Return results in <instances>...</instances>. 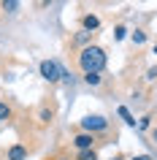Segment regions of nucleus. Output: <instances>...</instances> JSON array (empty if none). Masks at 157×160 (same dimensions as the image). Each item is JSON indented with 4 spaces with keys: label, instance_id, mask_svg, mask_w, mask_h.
<instances>
[{
    "label": "nucleus",
    "instance_id": "1",
    "mask_svg": "<svg viewBox=\"0 0 157 160\" xmlns=\"http://www.w3.org/2000/svg\"><path fill=\"white\" fill-rule=\"evenodd\" d=\"M79 68H81V73H103V68H106V52L90 43L87 49L79 52V57H76Z\"/></svg>",
    "mask_w": 157,
    "mask_h": 160
},
{
    "label": "nucleus",
    "instance_id": "2",
    "mask_svg": "<svg viewBox=\"0 0 157 160\" xmlns=\"http://www.w3.org/2000/svg\"><path fill=\"white\" fill-rule=\"evenodd\" d=\"M79 130H84V133H92V136H108V130H111V122H108L103 114H87V117L79 119Z\"/></svg>",
    "mask_w": 157,
    "mask_h": 160
},
{
    "label": "nucleus",
    "instance_id": "3",
    "mask_svg": "<svg viewBox=\"0 0 157 160\" xmlns=\"http://www.w3.org/2000/svg\"><path fill=\"white\" fill-rule=\"evenodd\" d=\"M38 71H41V76L49 82V84H57L60 79H62V68H60L57 60H41Z\"/></svg>",
    "mask_w": 157,
    "mask_h": 160
},
{
    "label": "nucleus",
    "instance_id": "4",
    "mask_svg": "<svg viewBox=\"0 0 157 160\" xmlns=\"http://www.w3.org/2000/svg\"><path fill=\"white\" fill-rule=\"evenodd\" d=\"M71 144H73V149H76V152H87V149H95V144H98V136L79 130V133L71 138Z\"/></svg>",
    "mask_w": 157,
    "mask_h": 160
},
{
    "label": "nucleus",
    "instance_id": "5",
    "mask_svg": "<svg viewBox=\"0 0 157 160\" xmlns=\"http://www.w3.org/2000/svg\"><path fill=\"white\" fill-rule=\"evenodd\" d=\"M27 155H30V149H27L25 144H14L6 152V160H27Z\"/></svg>",
    "mask_w": 157,
    "mask_h": 160
},
{
    "label": "nucleus",
    "instance_id": "6",
    "mask_svg": "<svg viewBox=\"0 0 157 160\" xmlns=\"http://www.w3.org/2000/svg\"><path fill=\"white\" fill-rule=\"evenodd\" d=\"M98 27H100V17L98 14H84L81 17V30L84 33H95Z\"/></svg>",
    "mask_w": 157,
    "mask_h": 160
},
{
    "label": "nucleus",
    "instance_id": "7",
    "mask_svg": "<svg viewBox=\"0 0 157 160\" xmlns=\"http://www.w3.org/2000/svg\"><path fill=\"white\" fill-rule=\"evenodd\" d=\"M14 119V106L8 101H0V122H11Z\"/></svg>",
    "mask_w": 157,
    "mask_h": 160
},
{
    "label": "nucleus",
    "instance_id": "8",
    "mask_svg": "<svg viewBox=\"0 0 157 160\" xmlns=\"http://www.w3.org/2000/svg\"><path fill=\"white\" fill-rule=\"evenodd\" d=\"M52 119H54V111H52L49 106H41V111H38V122H41V125H49Z\"/></svg>",
    "mask_w": 157,
    "mask_h": 160
},
{
    "label": "nucleus",
    "instance_id": "9",
    "mask_svg": "<svg viewBox=\"0 0 157 160\" xmlns=\"http://www.w3.org/2000/svg\"><path fill=\"white\" fill-rule=\"evenodd\" d=\"M119 117H122L130 128H138V119H135V117L130 114V109H127V106H119Z\"/></svg>",
    "mask_w": 157,
    "mask_h": 160
},
{
    "label": "nucleus",
    "instance_id": "10",
    "mask_svg": "<svg viewBox=\"0 0 157 160\" xmlns=\"http://www.w3.org/2000/svg\"><path fill=\"white\" fill-rule=\"evenodd\" d=\"M133 43H135V46L146 43V30H144V27H135V30H133Z\"/></svg>",
    "mask_w": 157,
    "mask_h": 160
},
{
    "label": "nucleus",
    "instance_id": "11",
    "mask_svg": "<svg viewBox=\"0 0 157 160\" xmlns=\"http://www.w3.org/2000/svg\"><path fill=\"white\" fill-rule=\"evenodd\" d=\"M84 82H87L90 87H100L103 84V76L100 73H84Z\"/></svg>",
    "mask_w": 157,
    "mask_h": 160
},
{
    "label": "nucleus",
    "instance_id": "12",
    "mask_svg": "<svg viewBox=\"0 0 157 160\" xmlns=\"http://www.w3.org/2000/svg\"><path fill=\"white\" fill-rule=\"evenodd\" d=\"M0 6H3V11H8V14H17L22 8V3H17V0H3Z\"/></svg>",
    "mask_w": 157,
    "mask_h": 160
},
{
    "label": "nucleus",
    "instance_id": "13",
    "mask_svg": "<svg viewBox=\"0 0 157 160\" xmlns=\"http://www.w3.org/2000/svg\"><path fill=\"white\" fill-rule=\"evenodd\" d=\"M76 160H98V149H87V152H76Z\"/></svg>",
    "mask_w": 157,
    "mask_h": 160
},
{
    "label": "nucleus",
    "instance_id": "14",
    "mask_svg": "<svg viewBox=\"0 0 157 160\" xmlns=\"http://www.w3.org/2000/svg\"><path fill=\"white\" fill-rule=\"evenodd\" d=\"M90 41H92V33H84V30H81V33H79V35L73 38V43H84V49L90 46Z\"/></svg>",
    "mask_w": 157,
    "mask_h": 160
},
{
    "label": "nucleus",
    "instance_id": "15",
    "mask_svg": "<svg viewBox=\"0 0 157 160\" xmlns=\"http://www.w3.org/2000/svg\"><path fill=\"white\" fill-rule=\"evenodd\" d=\"M144 82H146V84H155V82H157V65H152V68L146 71V76H144Z\"/></svg>",
    "mask_w": 157,
    "mask_h": 160
},
{
    "label": "nucleus",
    "instance_id": "16",
    "mask_svg": "<svg viewBox=\"0 0 157 160\" xmlns=\"http://www.w3.org/2000/svg\"><path fill=\"white\" fill-rule=\"evenodd\" d=\"M125 35H127V27H125V25H116L114 27V41H122Z\"/></svg>",
    "mask_w": 157,
    "mask_h": 160
},
{
    "label": "nucleus",
    "instance_id": "17",
    "mask_svg": "<svg viewBox=\"0 0 157 160\" xmlns=\"http://www.w3.org/2000/svg\"><path fill=\"white\" fill-rule=\"evenodd\" d=\"M138 128H141V130H152V117H149V114H146V117H141L138 119Z\"/></svg>",
    "mask_w": 157,
    "mask_h": 160
},
{
    "label": "nucleus",
    "instance_id": "18",
    "mask_svg": "<svg viewBox=\"0 0 157 160\" xmlns=\"http://www.w3.org/2000/svg\"><path fill=\"white\" fill-rule=\"evenodd\" d=\"M130 160H155V158H152V155H133Z\"/></svg>",
    "mask_w": 157,
    "mask_h": 160
},
{
    "label": "nucleus",
    "instance_id": "19",
    "mask_svg": "<svg viewBox=\"0 0 157 160\" xmlns=\"http://www.w3.org/2000/svg\"><path fill=\"white\" fill-rule=\"evenodd\" d=\"M149 136H152V141L157 144V125H152V130H149Z\"/></svg>",
    "mask_w": 157,
    "mask_h": 160
},
{
    "label": "nucleus",
    "instance_id": "20",
    "mask_svg": "<svg viewBox=\"0 0 157 160\" xmlns=\"http://www.w3.org/2000/svg\"><path fill=\"white\" fill-rule=\"evenodd\" d=\"M111 160H125V155H114V158H111Z\"/></svg>",
    "mask_w": 157,
    "mask_h": 160
},
{
    "label": "nucleus",
    "instance_id": "21",
    "mask_svg": "<svg viewBox=\"0 0 157 160\" xmlns=\"http://www.w3.org/2000/svg\"><path fill=\"white\" fill-rule=\"evenodd\" d=\"M57 160H71V158H57Z\"/></svg>",
    "mask_w": 157,
    "mask_h": 160
},
{
    "label": "nucleus",
    "instance_id": "22",
    "mask_svg": "<svg viewBox=\"0 0 157 160\" xmlns=\"http://www.w3.org/2000/svg\"><path fill=\"white\" fill-rule=\"evenodd\" d=\"M155 54H157V43H155Z\"/></svg>",
    "mask_w": 157,
    "mask_h": 160
}]
</instances>
